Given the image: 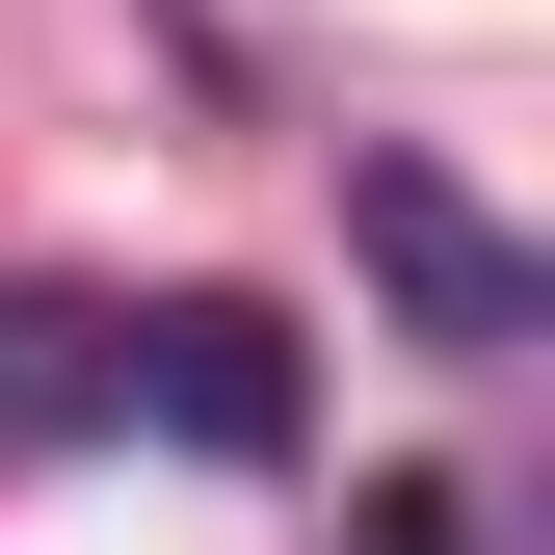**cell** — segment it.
Instances as JSON below:
<instances>
[{"mask_svg": "<svg viewBox=\"0 0 555 555\" xmlns=\"http://www.w3.org/2000/svg\"><path fill=\"white\" fill-rule=\"evenodd\" d=\"M344 264L397 292V344H424V371H529V344H555V264L476 212L450 159H344Z\"/></svg>", "mask_w": 555, "mask_h": 555, "instance_id": "1", "label": "cell"}, {"mask_svg": "<svg viewBox=\"0 0 555 555\" xmlns=\"http://www.w3.org/2000/svg\"><path fill=\"white\" fill-rule=\"evenodd\" d=\"M80 371H106V424H185L212 476L292 450V344H264L238 292H185V318H80Z\"/></svg>", "mask_w": 555, "mask_h": 555, "instance_id": "2", "label": "cell"}, {"mask_svg": "<svg viewBox=\"0 0 555 555\" xmlns=\"http://www.w3.org/2000/svg\"><path fill=\"white\" fill-rule=\"evenodd\" d=\"M344 555H476V503H450V476H371V503H344Z\"/></svg>", "mask_w": 555, "mask_h": 555, "instance_id": "4", "label": "cell"}, {"mask_svg": "<svg viewBox=\"0 0 555 555\" xmlns=\"http://www.w3.org/2000/svg\"><path fill=\"white\" fill-rule=\"evenodd\" d=\"M27 424H106V371H80V318L0 292V450H27Z\"/></svg>", "mask_w": 555, "mask_h": 555, "instance_id": "3", "label": "cell"}]
</instances>
